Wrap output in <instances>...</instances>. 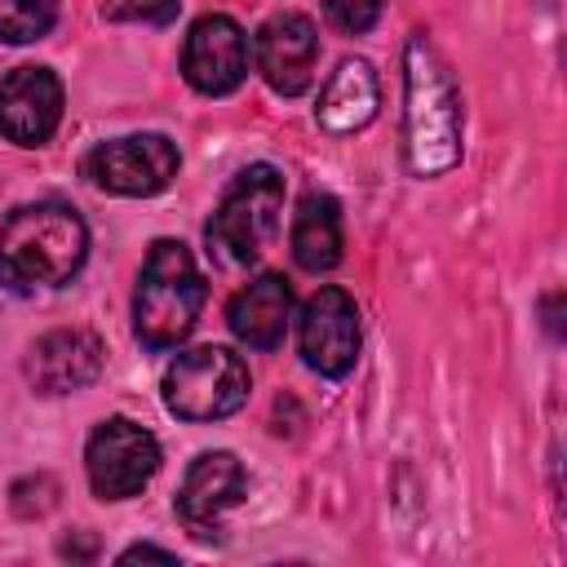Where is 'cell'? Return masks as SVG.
<instances>
[{"label":"cell","instance_id":"cell-1","mask_svg":"<svg viewBox=\"0 0 567 567\" xmlns=\"http://www.w3.org/2000/svg\"><path fill=\"white\" fill-rule=\"evenodd\" d=\"M89 257V226L71 204L35 199L0 221V284L13 292L62 288Z\"/></svg>","mask_w":567,"mask_h":567},{"label":"cell","instance_id":"cell-8","mask_svg":"<svg viewBox=\"0 0 567 567\" xmlns=\"http://www.w3.org/2000/svg\"><path fill=\"white\" fill-rule=\"evenodd\" d=\"M297 341H301V359L306 368H315L319 377H346L359 359V306L346 288L328 284L319 288L306 306H301V323H297Z\"/></svg>","mask_w":567,"mask_h":567},{"label":"cell","instance_id":"cell-13","mask_svg":"<svg viewBox=\"0 0 567 567\" xmlns=\"http://www.w3.org/2000/svg\"><path fill=\"white\" fill-rule=\"evenodd\" d=\"M244 492H248V474L235 452H199L177 487V514L199 536H208V527H217V518L235 509Z\"/></svg>","mask_w":567,"mask_h":567},{"label":"cell","instance_id":"cell-12","mask_svg":"<svg viewBox=\"0 0 567 567\" xmlns=\"http://www.w3.org/2000/svg\"><path fill=\"white\" fill-rule=\"evenodd\" d=\"M106 350L89 328H53L27 350V381L35 394H75L102 377Z\"/></svg>","mask_w":567,"mask_h":567},{"label":"cell","instance_id":"cell-14","mask_svg":"<svg viewBox=\"0 0 567 567\" xmlns=\"http://www.w3.org/2000/svg\"><path fill=\"white\" fill-rule=\"evenodd\" d=\"M288 319H292V284L279 270L248 279L226 306L230 332L252 350H275L288 332Z\"/></svg>","mask_w":567,"mask_h":567},{"label":"cell","instance_id":"cell-19","mask_svg":"<svg viewBox=\"0 0 567 567\" xmlns=\"http://www.w3.org/2000/svg\"><path fill=\"white\" fill-rule=\"evenodd\" d=\"M381 9H385V0H323L328 22L346 35H363L381 18Z\"/></svg>","mask_w":567,"mask_h":567},{"label":"cell","instance_id":"cell-11","mask_svg":"<svg viewBox=\"0 0 567 567\" xmlns=\"http://www.w3.org/2000/svg\"><path fill=\"white\" fill-rule=\"evenodd\" d=\"M257 71L261 80L284 93V97H297L310 89L315 80V62H319V27L306 18V13H275L261 22L257 31Z\"/></svg>","mask_w":567,"mask_h":567},{"label":"cell","instance_id":"cell-4","mask_svg":"<svg viewBox=\"0 0 567 567\" xmlns=\"http://www.w3.org/2000/svg\"><path fill=\"white\" fill-rule=\"evenodd\" d=\"M284 221V173L275 164H248L221 190V204L208 217V248L221 261H257Z\"/></svg>","mask_w":567,"mask_h":567},{"label":"cell","instance_id":"cell-6","mask_svg":"<svg viewBox=\"0 0 567 567\" xmlns=\"http://www.w3.org/2000/svg\"><path fill=\"white\" fill-rule=\"evenodd\" d=\"M159 470V443L128 416H106L84 443V474L102 501L137 496Z\"/></svg>","mask_w":567,"mask_h":567},{"label":"cell","instance_id":"cell-2","mask_svg":"<svg viewBox=\"0 0 567 567\" xmlns=\"http://www.w3.org/2000/svg\"><path fill=\"white\" fill-rule=\"evenodd\" d=\"M461 93L430 49L425 35L408 44V111H403V155L416 177L447 173L461 159Z\"/></svg>","mask_w":567,"mask_h":567},{"label":"cell","instance_id":"cell-15","mask_svg":"<svg viewBox=\"0 0 567 567\" xmlns=\"http://www.w3.org/2000/svg\"><path fill=\"white\" fill-rule=\"evenodd\" d=\"M377 106H381V84H377L372 62L368 58H346L328 75V84H323V93L315 102V120H319L323 133L346 137V133L368 128Z\"/></svg>","mask_w":567,"mask_h":567},{"label":"cell","instance_id":"cell-16","mask_svg":"<svg viewBox=\"0 0 567 567\" xmlns=\"http://www.w3.org/2000/svg\"><path fill=\"white\" fill-rule=\"evenodd\" d=\"M292 257L310 275H323L341 261V204L328 190L301 195L292 217Z\"/></svg>","mask_w":567,"mask_h":567},{"label":"cell","instance_id":"cell-10","mask_svg":"<svg viewBox=\"0 0 567 567\" xmlns=\"http://www.w3.org/2000/svg\"><path fill=\"white\" fill-rule=\"evenodd\" d=\"M62 124V80L49 66H13L0 80V133L18 146H44Z\"/></svg>","mask_w":567,"mask_h":567},{"label":"cell","instance_id":"cell-9","mask_svg":"<svg viewBox=\"0 0 567 567\" xmlns=\"http://www.w3.org/2000/svg\"><path fill=\"white\" fill-rule=\"evenodd\" d=\"M182 75L204 97H226L248 75V35L226 13H204L186 31L182 49Z\"/></svg>","mask_w":567,"mask_h":567},{"label":"cell","instance_id":"cell-17","mask_svg":"<svg viewBox=\"0 0 567 567\" xmlns=\"http://www.w3.org/2000/svg\"><path fill=\"white\" fill-rule=\"evenodd\" d=\"M58 22V0H0V40L31 44L44 40Z\"/></svg>","mask_w":567,"mask_h":567},{"label":"cell","instance_id":"cell-7","mask_svg":"<svg viewBox=\"0 0 567 567\" xmlns=\"http://www.w3.org/2000/svg\"><path fill=\"white\" fill-rule=\"evenodd\" d=\"M80 168L97 190L142 199V195H159L177 177L182 155L164 133H128V137L97 142Z\"/></svg>","mask_w":567,"mask_h":567},{"label":"cell","instance_id":"cell-18","mask_svg":"<svg viewBox=\"0 0 567 567\" xmlns=\"http://www.w3.org/2000/svg\"><path fill=\"white\" fill-rule=\"evenodd\" d=\"M182 0H102V18L111 22H142V27H168L177 18Z\"/></svg>","mask_w":567,"mask_h":567},{"label":"cell","instance_id":"cell-5","mask_svg":"<svg viewBox=\"0 0 567 567\" xmlns=\"http://www.w3.org/2000/svg\"><path fill=\"white\" fill-rule=\"evenodd\" d=\"M248 363L226 346L182 350L164 372V408L182 421H226L248 403Z\"/></svg>","mask_w":567,"mask_h":567},{"label":"cell","instance_id":"cell-3","mask_svg":"<svg viewBox=\"0 0 567 567\" xmlns=\"http://www.w3.org/2000/svg\"><path fill=\"white\" fill-rule=\"evenodd\" d=\"M204 310V275L182 239H155L137 292H133V332L146 350H173L190 337L195 319Z\"/></svg>","mask_w":567,"mask_h":567},{"label":"cell","instance_id":"cell-20","mask_svg":"<svg viewBox=\"0 0 567 567\" xmlns=\"http://www.w3.org/2000/svg\"><path fill=\"white\" fill-rule=\"evenodd\" d=\"M137 558H155V563H177V554H173V549H159V545H128V549L120 554V563H137Z\"/></svg>","mask_w":567,"mask_h":567}]
</instances>
